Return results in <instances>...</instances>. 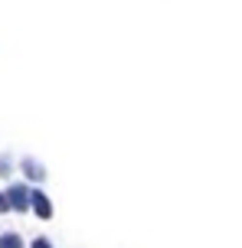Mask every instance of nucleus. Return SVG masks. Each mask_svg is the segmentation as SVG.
<instances>
[{"label": "nucleus", "mask_w": 242, "mask_h": 248, "mask_svg": "<svg viewBox=\"0 0 242 248\" xmlns=\"http://www.w3.org/2000/svg\"><path fill=\"white\" fill-rule=\"evenodd\" d=\"M7 202H10L13 209H30V193H26V186H10V193H7Z\"/></svg>", "instance_id": "1"}, {"label": "nucleus", "mask_w": 242, "mask_h": 248, "mask_svg": "<svg viewBox=\"0 0 242 248\" xmlns=\"http://www.w3.org/2000/svg\"><path fill=\"white\" fill-rule=\"evenodd\" d=\"M30 206H33V212H36L39 219H49L52 216V206H49V199L43 196V193H30Z\"/></svg>", "instance_id": "2"}, {"label": "nucleus", "mask_w": 242, "mask_h": 248, "mask_svg": "<svg viewBox=\"0 0 242 248\" xmlns=\"http://www.w3.org/2000/svg\"><path fill=\"white\" fill-rule=\"evenodd\" d=\"M0 248H23V242L16 235H0Z\"/></svg>", "instance_id": "3"}, {"label": "nucleus", "mask_w": 242, "mask_h": 248, "mask_svg": "<svg viewBox=\"0 0 242 248\" xmlns=\"http://www.w3.org/2000/svg\"><path fill=\"white\" fill-rule=\"evenodd\" d=\"M33 248H52V245L46 242V238H36V242H33Z\"/></svg>", "instance_id": "4"}, {"label": "nucleus", "mask_w": 242, "mask_h": 248, "mask_svg": "<svg viewBox=\"0 0 242 248\" xmlns=\"http://www.w3.org/2000/svg\"><path fill=\"white\" fill-rule=\"evenodd\" d=\"M10 209V202H7V196H0V212H7Z\"/></svg>", "instance_id": "5"}]
</instances>
